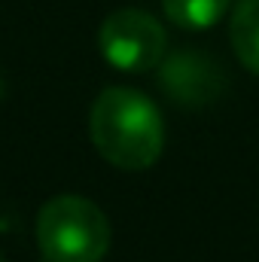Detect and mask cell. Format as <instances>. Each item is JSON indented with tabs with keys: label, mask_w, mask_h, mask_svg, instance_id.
Listing matches in <instances>:
<instances>
[{
	"label": "cell",
	"mask_w": 259,
	"mask_h": 262,
	"mask_svg": "<svg viewBox=\"0 0 259 262\" xmlns=\"http://www.w3.org/2000/svg\"><path fill=\"white\" fill-rule=\"evenodd\" d=\"M89 134L95 149L122 171L149 168L165 149V122L156 101L128 85H110L95 98Z\"/></svg>",
	"instance_id": "1"
},
{
	"label": "cell",
	"mask_w": 259,
	"mask_h": 262,
	"mask_svg": "<svg viewBox=\"0 0 259 262\" xmlns=\"http://www.w3.org/2000/svg\"><path fill=\"white\" fill-rule=\"evenodd\" d=\"M37 247L46 262H101L110 250L104 210L82 195H55L37 213Z\"/></svg>",
	"instance_id": "2"
},
{
	"label": "cell",
	"mask_w": 259,
	"mask_h": 262,
	"mask_svg": "<svg viewBox=\"0 0 259 262\" xmlns=\"http://www.w3.org/2000/svg\"><path fill=\"white\" fill-rule=\"evenodd\" d=\"M98 46L110 67L122 73H146L156 70L168 55V34L156 15L125 6L104 18Z\"/></svg>",
	"instance_id": "3"
},
{
	"label": "cell",
	"mask_w": 259,
	"mask_h": 262,
	"mask_svg": "<svg viewBox=\"0 0 259 262\" xmlns=\"http://www.w3.org/2000/svg\"><path fill=\"white\" fill-rule=\"evenodd\" d=\"M159 70V89L165 92L168 101H174L177 107H207L213 101H220V95L226 92V70L223 64L201 52V49H180L162 58Z\"/></svg>",
	"instance_id": "4"
},
{
	"label": "cell",
	"mask_w": 259,
	"mask_h": 262,
	"mask_svg": "<svg viewBox=\"0 0 259 262\" xmlns=\"http://www.w3.org/2000/svg\"><path fill=\"white\" fill-rule=\"evenodd\" d=\"M229 40L238 61L259 76V0H238L229 21Z\"/></svg>",
	"instance_id": "5"
},
{
	"label": "cell",
	"mask_w": 259,
	"mask_h": 262,
	"mask_svg": "<svg viewBox=\"0 0 259 262\" xmlns=\"http://www.w3.org/2000/svg\"><path fill=\"white\" fill-rule=\"evenodd\" d=\"M162 9L168 21L183 31H207L226 18L232 0H162Z\"/></svg>",
	"instance_id": "6"
},
{
	"label": "cell",
	"mask_w": 259,
	"mask_h": 262,
	"mask_svg": "<svg viewBox=\"0 0 259 262\" xmlns=\"http://www.w3.org/2000/svg\"><path fill=\"white\" fill-rule=\"evenodd\" d=\"M6 95V82H3V76H0V98Z\"/></svg>",
	"instance_id": "7"
}]
</instances>
